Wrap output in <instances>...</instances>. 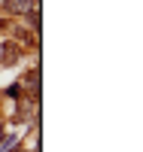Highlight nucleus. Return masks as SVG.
<instances>
[{"instance_id":"f03ea898","label":"nucleus","mask_w":143,"mask_h":152,"mask_svg":"<svg viewBox=\"0 0 143 152\" xmlns=\"http://www.w3.org/2000/svg\"><path fill=\"white\" fill-rule=\"evenodd\" d=\"M0 52H3V64L6 67H12V64H18V58H21V49L15 46V43H3V46H0Z\"/></svg>"},{"instance_id":"423d86ee","label":"nucleus","mask_w":143,"mask_h":152,"mask_svg":"<svg viewBox=\"0 0 143 152\" xmlns=\"http://www.w3.org/2000/svg\"><path fill=\"white\" fill-rule=\"evenodd\" d=\"M0 140H3V128H0Z\"/></svg>"},{"instance_id":"39448f33","label":"nucleus","mask_w":143,"mask_h":152,"mask_svg":"<svg viewBox=\"0 0 143 152\" xmlns=\"http://www.w3.org/2000/svg\"><path fill=\"white\" fill-rule=\"evenodd\" d=\"M6 97H21V85H9L6 88Z\"/></svg>"},{"instance_id":"f257e3e1","label":"nucleus","mask_w":143,"mask_h":152,"mask_svg":"<svg viewBox=\"0 0 143 152\" xmlns=\"http://www.w3.org/2000/svg\"><path fill=\"white\" fill-rule=\"evenodd\" d=\"M37 6H40V0H6L3 3V9L9 15H28V12L37 9Z\"/></svg>"},{"instance_id":"20e7f679","label":"nucleus","mask_w":143,"mask_h":152,"mask_svg":"<svg viewBox=\"0 0 143 152\" xmlns=\"http://www.w3.org/2000/svg\"><path fill=\"white\" fill-rule=\"evenodd\" d=\"M28 21H31V28H34V34L40 31V6H37V9H31V12H28Z\"/></svg>"},{"instance_id":"7ed1b4c3","label":"nucleus","mask_w":143,"mask_h":152,"mask_svg":"<svg viewBox=\"0 0 143 152\" xmlns=\"http://www.w3.org/2000/svg\"><path fill=\"white\" fill-rule=\"evenodd\" d=\"M24 85L34 91V97H37V85H40V70H28L24 73Z\"/></svg>"},{"instance_id":"0eeeda50","label":"nucleus","mask_w":143,"mask_h":152,"mask_svg":"<svg viewBox=\"0 0 143 152\" xmlns=\"http://www.w3.org/2000/svg\"><path fill=\"white\" fill-rule=\"evenodd\" d=\"M6 152H15V146H12V149H6Z\"/></svg>"}]
</instances>
